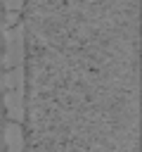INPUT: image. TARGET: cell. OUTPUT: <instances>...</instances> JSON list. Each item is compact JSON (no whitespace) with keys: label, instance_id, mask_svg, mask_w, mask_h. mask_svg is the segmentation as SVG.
Listing matches in <instances>:
<instances>
[{"label":"cell","instance_id":"6da1fadb","mask_svg":"<svg viewBox=\"0 0 142 152\" xmlns=\"http://www.w3.org/2000/svg\"><path fill=\"white\" fill-rule=\"evenodd\" d=\"M21 97H24V95H19V93H12L9 88H5V104H7V109H9V114H12V119H14V121H21V119H24Z\"/></svg>","mask_w":142,"mask_h":152},{"label":"cell","instance_id":"7a4b0ae2","mask_svg":"<svg viewBox=\"0 0 142 152\" xmlns=\"http://www.w3.org/2000/svg\"><path fill=\"white\" fill-rule=\"evenodd\" d=\"M5 142H7V147H9L12 152H21L24 142H21V128H19L17 121L5 126Z\"/></svg>","mask_w":142,"mask_h":152},{"label":"cell","instance_id":"3957f363","mask_svg":"<svg viewBox=\"0 0 142 152\" xmlns=\"http://www.w3.org/2000/svg\"><path fill=\"white\" fill-rule=\"evenodd\" d=\"M5 7H7V10H14V12H19V7H21V0H5Z\"/></svg>","mask_w":142,"mask_h":152}]
</instances>
